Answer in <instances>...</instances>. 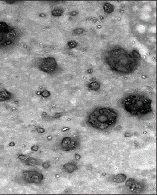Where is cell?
<instances>
[{
  "label": "cell",
  "mask_w": 157,
  "mask_h": 195,
  "mask_svg": "<svg viewBox=\"0 0 157 195\" xmlns=\"http://www.w3.org/2000/svg\"><path fill=\"white\" fill-rule=\"evenodd\" d=\"M83 32L84 30L82 29H77L75 31H74L73 33H74V34H80Z\"/></svg>",
  "instance_id": "16"
},
{
  "label": "cell",
  "mask_w": 157,
  "mask_h": 195,
  "mask_svg": "<svg viewBox=\"0 0 157 195\" xmlns=\"http://www.w3.org/2000/svg\"><path fill=\"white\" fill-rule=\"evenodd\" d=\"M32 149L33 151H37L38 150V147L37 146H33L32 148Z\"/></svg>",
  "instance_id": "20"
},
{
  "label": "cell",
  "mask_w": 157,
  "mask_h": 195,
  "mask_svg": "<svg viewBox=\"0 0 157 195\" xmlns=\"http://www.w3.org/2000/svg\"><path fill=\"white\" fill-rule=\"evenodd\" d=\"M63 169L68 173H71L77 169V166L73 163H67L63 166Z\"/></svg>",
  "instance_id": "10"
},
{
  "label": "cell",
  "mask_w": 157,
  "mask_h": 195,
  "mask_svg": "<svg viewBox=\"0 0 157 195\" xmlns=\"http://www.w3.org/2000/svg\"><path fill=\"white\" fill-rule=\"evenodd\" d=\"M105 60L113 70L121 73H131L138 66L137 58L122 48L107 52Z\"/></svg>",
  "instance_id": "1"
},
{
  "label": "cell",
  "mask_w": 157,
  "mask_h": 195,
  "mask_svg": "<svg viewBox=\"0 0 157 195\" xmlns=\"http://www.w3.org/2000/svg\"><path fill=\"white\" fill-rule=\"evenodd\" d=\"M126 180V176L123 174H119L116 175L114 178L113 180L114 182H117V183H121V182H123V181H125Z\"/></svg>",
  "instance_id": "12"
},
{
  "label": "cell",
  "mask_w": 157,
  "mask_h": 195,
  "mask_svg": "<svg viewBox=\"0 0 157 195\" xmlns=\"http://www.w3.org/2000/svg\"><path fill=\"white\" fill-rule=\"evenodd\" d=\"M25 163L26 165L30 166H35L40 164V162L38 161V160L33 157L28 158L25 161Z\"/></svg>",
  "instance_id": "11"
},
{
  "label": "cell",
  "mask_w": 157,
  "mask_h": 195,
  "mask_svg": "<svg viewBox=\"0 0 157 195\" xmlns=\"http://www.w3.org/2000/svg\"><path fill=\"white\" fill-rule=\"evenodd\" d=\"M77 14V12H72L70 15H73H73H74V16H75Z\"/></svg>",
  "instance_id": "21"
},
{
  "label": "cell",
  "mask_w": 157,
  "mask_h": 195,
  "mask_svg": "<svg viewBox=\"0 0 157 195\" xmlns=\"http://www.w3.org/2000/svg\"><path fill=\"white\" fill-rule=\"evenodd\" d=\"M78 145H79V143L77 140L68 137L64 138L61 143V148L66 151L75 149L78 147Z\"/></svg>",
  "instance_id": "8"
},
{
  "label": "cell",
  "mask_w": 157,
  "mask_h": 195,
  "mask_svg": "<svg viewBox=\"0 0 157 195\" xmlns=\"http://www.w3.org/2000/svg\"><path fill=\"white\" fill-rule=\"evenodd\" d=\"M42 95L44 96V97H48V96H50V93H49V92H48L47 91H44V92H43L42 93Z\"/></svg>",
  "instance_id": "18"
},
{
  "label": "cell",
  "mask_w": 157,
  "mask_h": 195,
  "mask_svg": "<svg viewBox=\"0 0 157 195\" xmlns=\"http://www.w3.org/2000/svg\"><path fill=\"white\" fill-rule=\"evenodd\" d=\"M20 31L7 23L0 21V49H5L17 43L21 37Z\"/></svg>",
  "instance_id": "4"
},
{
  "label": "cell",
  "mask_w": 157,
  "mask_h": 195,
  "mask_svg": "<svg viewBox=\"0 0 157 195\" xmlns=\"http://www.w3.org/2000/svg\"><path fill=\"white\" fill-rule=\"evenodd\" d=\"M118 115L113 109L109 108H100L94 110L89 116V124L93 128L104 130L114 125L117 120Z\"/></svg>",
  "instance_id": "3"
},
{
  "label": "cell",
  "mask_w": 157,
  "mask_h": 195,
  "mask_svg": "<svg viewBox=\"0 0 157 195\" xmlns=\"http://www.w3.org/2000/svg\"><path fill=\"white\" fill-rule=\"evenodd\" d=\"M57 68V64L55 60L53 57H47L42 59L40 64L39 68L43 72L52 73L55 72Z\"/></svg>",
  "instance_id": "5"
},
{
  "label": "cell",
  "mask_w": 157,
  "mask_h": 195,
  "mask_svg": "<svg viewBox=\"0 0 157 195\" xmlns=\"http://www.w3.org/2000/svg\"><path fill=\"white\" fill-rule=\"evenodd\" d=\"M22 178L27 183L39 184L43 180V174L36 170H26L22 173Z\"/></svg>",
  "instance_id": "6"
},
{
  "label": "cell",
  "mask_w": 157,
  "mask_h": 195,
  "mask_svg": "<svg viewBox=\"0 0 157 195\" xmlns=\"http://www.w3.org/2000/svg\"><path fill=\"white\" fill-rule=\"evenodd\" d=\"M104 9L105 12L110 13L114 11V7L110 4H106L104 7Z\"/></svg>",
  "instance_id": "13"
},
{
  "label": "cell",
  "mask_w": 157,
  "mask_h": 195,
  "mask_svg": "<svg viewBox=\"0 0 157 195\" xmlns=\"http://www.w3.org/2000/svg\"><path fill=\"white\" fill-rule=\"evenodd\" d=\"M42 166L44 167V168H48L49 166V164L47 163V162H44L43 164H42Z\"/></svg>",
  "instance_id": "19"
},
{
  "label": "cell",
  "mask_w": 157,
  "mask_h": 195,
  "mask_svg": "<svg viewBox=\"0 0 157 195\" xmlns=\"http://www.w3.org/2000/svg\"><path fill=\"white\" fill-rule=\"evenodd\" d=\"M62 13H63V11L61 9H59L53 10L51 12V14L54 16H60L62 15Z\"/></svg>",
  "instance_id": "15"
},
{
  "label": "cell",
  "mask_w": 157,
  "mask_h": 195,
  "mask_svg": "<svg viewBox=\"0 0 157 195\" xmlns=\"http://www.w3.org/2000/svg\"><path fill=\"white\" fill-rule=\"evenodd\" d=\"M122 104L124 109L133 116H143L152 111L151 101L147 96L142 94L129 95L123 99Z\"/></svg>",
  "instance_id": "2"
},
{
  "label": "cell",
  "mask_w": 157,
  "mask_h": 195,
  "mask_svg": "<svg viewBox=\"0 0 157 195\" xmlns=\"http://www.w3.org/2000/svg\"><path fill=\"white\" fill-rule=\"evenodd\" d=\"M89 88L92 90H97L100 88V85L97 82H93L89 85Z\"/></svg>",
  "instance_id": "14"
},
{
  "label": "cell",
  "mask_w": 157,
  "mask_h": 195,
  "mask_svg": "<svg viewBox=\"0 0 157 195\" xmlns=\"http://www.w3.org/2000/svg\"><path fill=\"white\" fill-rule=\"evenodd\" d=\"M126 185L131 192L134 193L142 192L146 189V185L143 182L133 178L127 180Z\"/></svg>",
  "instance_id": "7"
},
{
  "label": "cell",
  "mask_w": 157,
  "mask_h": 195,
  "mask_svg": "<svg viewBox=\"0 0 157 195\" xmlns=\"http://www.w3.org/2000/svg\"><path fill=\"white\" fill-rule=\"evenodd\" d=\"M11 93L8 91L3 90L0 92V101H5L11 99Z\"/></svg>",
  "instance_id": "9"
},
{
  "label": "cell",
  "mask_w": 157,
  "mask_h": 195,
  "mask_svg": "<svg viewBox=\"0 0 157 195\" xmlns=\"http://www.w3.org/2000/svg\"><path fill=\"white\" fill-rule=\"evenodd\" d=\"M69 46L71 48H75L76 46H77V43L75 42V41H71L70 42H69Z\"/></svg>",
  "instance_id": "17"
}]
</instances>
